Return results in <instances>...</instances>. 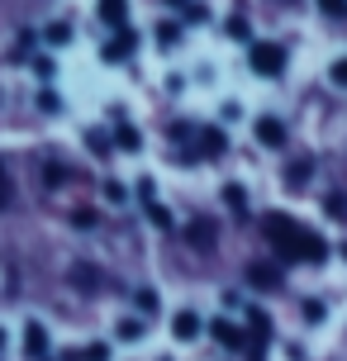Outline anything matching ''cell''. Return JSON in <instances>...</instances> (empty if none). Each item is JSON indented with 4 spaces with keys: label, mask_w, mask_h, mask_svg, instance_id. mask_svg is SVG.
<instances>
[{
    "label": "cell",
    "mask_w": 347,
    "mask_h": 361,
    "mask_svg": "<svg viewBox=\"0 0 347 361\" xmlns=\"http://www.w3.org/2000/svg\"><path fill=\"white\" fill-rule=\"evenodd\" d=\"M319 5H324L329 15H347V0H319Z\"/></svg>",
    "instance_id": "4316f807"
},
{
    "label": "cell",
    "mask_w": 347,
    "mask_h": 361,
    "mask_svg": "<svg viewBox=\"0 0 347 361\" xmlns=\"http://www.w3.org/2000/svg\"><path fill=\"white\" fill-rule=\"evenodd\" d=\"M10 204V180H5V171H0V209Z\"/></svg>",
    "instance_id": "f1b7e54d"
},
{
    "label": "cell",
    "mask_w": 347,
    "mask_h": 361,
    "mask_svg": "<svg viewBox=\"0 0 347 361\" xmlns=\"http://www.w3.org/2000/svg\"><path fill=\"white\" fill-rule=\"evenodd\" d=\"M224 200H229V209H238V214H243V204H248V190H243V185H224Z\"/></svg>",
    "instance_id": "2e32d148"
},
{
    "label": "cell",
    "mask_w": 347,
    "mask_h": 361,
    "mask_svg": "<svg viewBox=\"0 0 347 361\" xmlns=\"http://www.w3.org/2000/svg\"><path fill=\"white\" fill-rule=\"evenodd\" d=\"M324 209H329V214H347V200H338V195H329V200H324Z\"/></svg>",
    "instance_id": "603a6c76"
},
{
    "label": "cell",
    "mask_w": 347,
    "mask_h": 361,
    "mask_svg": "<svg viewBox=\"0 0 347 361\" xmlns=\"http://www.w3.org/2000/svg\"><path fill=\"white\" fill-rule=\"evenodd\" d=\"M248 281H252V286H262V290H276V286H281L276 267H248Z\"/></svg>",
    "instance_id": "30bf717a"
},
{
    "label": "cell",
    "mask_w": 347,
    "mask_h": 361,
    "mask_svg": "<svg viewBox=\"0 0 347 361\" xmlns=\"http://www.w3.org/2000/svg\"><path fill=\"white\" fill-rule=\"evenodd\" d=\"M81 361H110V347H105V343H91L86 352H81Z\"/></svg>",
    "instance_id": "ac0fdd59"
},
{
    "label": "cell",
    "mask_w": 347,
    "mask_h": 361,
    "mask_svg": "<svg viewBox=\"0 0 347 361\" xmlns=\"http://www.w3.org/2000/svg\"><path fill=\"white\" fill-rule=\"evenodd\" d=\"M105 200H114V204H124V185H119V180H110V185H105Z\"/></svg>",
    "instance_id": "7402d4cb"
},
{
    "label": "cell",
    "mask_w": 347,
    "mask_h": 361,
    "mask_svg": "<svg viewBox=\"0 0 347 361\" xmlns=\"http://www.w3.org/2000/svg\"><path fill=\"white\" fill-rule=\"evenodd\" d=\"M224 147H229V138L219 128H205L200 133V157H224Z\"/></svg>",
    "instance_id": "9c48e42d"
},
{
    "label": "cell",
    "mask_w": 347,
    "mask_h": 361,
    "mask_svg": "<svg viewBox=\"0 0 347 361\" xmlns=\"http://www.w3.org/2000/svg\"><path fill=\"white\" fill-rule=\"evenodd\" d=\"M209 333H214V343L229 347V352H248V338H243V328L229 324V319H214V324H209Z\"/></svg>",
    "instance_id": "3957f363"
},
{
    "label": "cell",
    "mask_w": 347,
    "mask_h": 361,
    "mask_svg": "<svg viewBox=\"0 0 347 361\" xmlns=\"http://www.w3.org/2000/svg\"><path fill=\"white\" fill-rule=\"evenodd\" d=\"M166 5H185V0H166Z\"/></svg>",
    "instance_id": "f546056e"
},
{
    "label": "cell",
    "mask_w": 347,
    "mask_h": 361,
    "mask_svg": "<svg viewBox=\"0 0 347 361\" xmlns=\"http://www.w3.org/2000/svg\"><path fill=\"white\" fill-rule=\"evenodd\" d=\"M248 62H252L257 76H281L286 72V48L281 43H252L248 48Z\"/></svg>",
    "instance_id": "7a4b0ae2"
},
{
    "label": "cell",
    "mask_w": 347,
    "mask_h": 361,
    "mask_svg": "<svg viewBox=\"0 0 347 361\" xmlns=\"http://www.w3.org/2000/svg\"><path fill=\"white\" fill-rule=\"evenodd\" d=\"M343 257H347V243H343Z\"/></svg>",
    "instance_id": "1f68e13d"
},
{
    "label": "cell",
    "mask_w": 347,
    "mask_h": 361,
    "mask_svg": "<svg viewBox=\"0 0 347 361\" xmlns=\"http://www.w3.org/2000/svg\"><path fill=\"white\" fill-rule=\"evenodd\" d=\"M171 333H176V338H181V343H190V338H195V333H200V319H195V314H190V309H181V314H176V319H171Z\"/></svg>",
    "instance_id": "ba28073f"
},
{
    "label": "cell",
    "mask_w": 347,
    "mask_h": 361,
    "mask_svg": "<svg viewBox=\"0 0 347 361\" xmlns=\"http://www.w3.org/2000/svg\"><path fill=\"white\" fill-rule=\"evenodd\" d=\"M0 347H5V333H0Z\"/></svg>",
    "instance_id": "4dcf8cb0"
},
{
    "label": "cell",
    "mask_w": 347,
    "mask_h": 361,
    "mask_svg": "<svg viewBox=\"0 0 347 361\" xmlns=\"http://www.w3.org/2000/svg\"><path fill=\"white\" fill-rule=\"evenodd\" d=\"M248 324H252V338H257V343H267V338H272V319H267L262 309H252V314H248Z\"/></svg>",
    "instance_id": "7c38bea8"
},
{
    "label": "cell",
    "mask_w": 347,
    "mask_h": 361,
    "mask_svg": "<svg viewBox=\"0 0 347 361\" xmlns=\"http://www.w3.org/2000/svg\"><path fill=\"white\" fill-rule=\"evenodd\" d=\"M119 338H124V343L143 338V324H138V319H124V324H119Z\"/></svg>",
    "instance_id": "e0dca14e"
},
{
    "label": "cell",
    "mask_w": 347,
    "mask_h": 361,
    "mask_svg": "<svg viewBox=\"0 0 347 361\" xmlns=\"http://www.w3.org/2000/svg\"><path fill=\"white\" fill-rule=\"evenodd\" d=\"M100 19H105L110 29H124V19H128V0H100Z\"/></svg>",
    "instance_id": "52a82bcc"
},
{
    "label": "cell",
    "mask_w": 347,
    "mask_h": 361,
    "mask_svg": "<svg viewBox=\"0 0 347 361\" xmlns=\"http://www.w3.org/2000/svg\"><path fill=\"white\" fill-rule=\"evenodd\" d=\"M133 43H138V38L128 34V29H119V34H114L110 43H105V48H100V57H105V62H124V57L133 53Z\"/></svg>",
    "instance_id": "277c9868"
},
{
    "label": "cell",
    "mask_w": 347,
    "mask_h": 361,
    "mask_svg": "<svg viewBox=\"0 0 347 361\" xmlns=\"http://www.w3.org/2000/svg\"><path fill=\"white\" fill-rule=\"evenodd\" d=\"M229 34H233V38H248V24H243V19L233 15V19H229Z\"/></svg>",
    "instance_id": "83f0119b"
},
{
    "label": "cell",
    "mask_w": 347,
    "mask_h": 361,
    "mask_svg": "<svg viewBox=\"0 0 347 361\" xmlns=\"http://www.w3.org/2000/svg\"><path fill=\"white\" fill-rule=\"evenodd\" d=\"M257 143L281 147L286 143V124H281V119H257Z\"/></svg>",
    "instance_id": "8992f818"
},
{
    "label": "cell",
    "mask_w": 347,
    "mask_h": 361,
    "mask_svg": "<svg viewBox=\"0 0 347 361\" xmlns=\"http://www.w3.org/2000/svg\"><path fill=\"white\" fill-rule=\"evenodd\" d=\"M43 176H48V185H62V180H67V166H62V162H48V171H43Z\"/></svg>",
    "instance_id": "d6986e66"
},
{
    "label": "cell",
    "mask_w": 347,
    "mask_h": 361,
    "mask_svg": "<svg viewBox=\"0 0 347 361\" xmlns=\"http://www.w3.org/2000/svg\"><path fill=\"white\" fill-rule=\"evenodd\" d=\"M157 38H162L166 48H171V43L181 38V24H176V19H162V24H157Z\"/></svg>",
    "instance_id": "9a60e30c"
},
{
    "label": "cell",
    "mask_w": 347,
    "mask_h": 361,
    "mask_svg": "<svg viewBox=\"0 0 347 361\" xmlns=\"http://www.w3.org/2000/svg\"><path fill=\"white\" fill-rule=\"evenodd\" d=\"M114 143L124 147V152H133V147H143V138H138V128H133V124H119V128H114Z\"/></svg>",
    "instance_id": "8fae6325"
},
{
    "label": "cell",
    "mask_w": 347,
    "mask_h": 361,
    "mask_svg": "<svg viewBox=\"0 0 347 361\" xmlns=\"http://www.w3.org/2000/svg\"><path fill=\"white\" fill-rule=\"evenodd\" d=\"M214 224H209V219H200V224H195V228H190V243H195V247H209V243H214Z\"/></svg>",
    "instance_id": "5bb4252c"
},
{
    "label": "cell",
    "mask_w": 347,
    "mask_h": 361,
    "mask_svg": "<svg viewBox=\"0 0 347 361\" xmlns=\"http://www.w3.org/2000/svg\"><path fill=\"white\" fill-rule=\"evenodd\" d=\"M48 43H53V48H62V43H72V24H67V19H57V24H48Z\"/></svg>",
    "instance_id": "4fadbf2b"
},
{
    "label": "cell",
    "mask_w": 347,
    "mask_h": 361,
    "mask_svg": "<svg viewBox=\"0 0 347 361\" xmlns=\"http://www.w3.org/2000/svg\"><path fill=\"white\" fill-rule=\"evenodd\" d=\"M305 319H310V324H319V319H324V305H319V300H310V305H305Z\"/></svg>",
    "instance_id": "cb8c5ba5"
},
{
    "label": "cell",
    "mask_w": 347,
    "mask_h": 361,
    "mask_svg": "<svg viewBox=\"0 0 347 361\" xmlns=\"http://www.w3.org/2000/svg\"><path fill=\"white\" fill-rule=\"evenodd\" d=\"M262 228H267V243H272L286 262H324V257H329V243H324V238L314 233V228H300V224L286 219V214H267Z\"/></svg>",
    "instance_id": "6da1fadb"
},
{
    "label": "cell",
    "mask_w": 347,
    "mask_h": 361,
    "mask_svg": "<svg viewBox=\"0 0 347 361\" xmlns=\"http://www.w3.org/2000/svg\"><path fill=\"white\" fill-rule=\"evenodd\" d=\"M138 309L152 314V309H157V295H152V290H138Z\"/></svg>",
    "instance_id": "44dd1931"
},
{
    "label": "cell",
    "mask_w": 347,
    "mask_h": 361,
    "mask_svg": "<svg viewBox=\"0 0 347 361\" xmlns=\"http://www.w3.org/2000/svg\"><path fill=\"white\" fill-rule=\"evenodd\" d=\"M72 281H76V286H81V290H91V286H95L91 267H76V271H72Z\"/></svg>",
    "instance_id": "ffe728a7"
},
{
    "label": "cell",
    "mask_w": 347,
    "mask_h": 361,
    "mask_svg": "<svg viewBox=\"0 0 347 361\" xmlns=\"http://www.w3.org/2000/svg\"><path fill=\"white\" fill-rule=\"evenodd\" d=\"M72 219H76V224H81V228H95V209H76Z\"/></svg>",
    "instance_id": "d4e9b609"
},
{
    "label": "cell",
    "mask_w": 347,
    "mask_h": 361,
    "mask_svg": "<svg viewBox=\"0 0 347 361\" xmlns=\"http://www.w3.org/2000/svg\"><path fill=\"white\" fill-rule=\"evenodd\" d=\"M329 76L338 81V86H347V57H343V62H333V72H329Z\"/></svg>",
    "instance_id": "484cf974"
},
{
    "label": "cell",
    "mask_w": 347,
    "mask_h": 361,
    "mask_svg": "<svg viewBox=\"0 0 347 361\" xmlns=\"http://www.w3.org/2000/svg\"><path fill=\"white\" fill-rule=\"evenodd\" d=\"M24 357H34V361L48 357V333H43V324H29V328H24Z\"/></svg>",
    "instance_id": "5b68a950"
}]
</instances>
